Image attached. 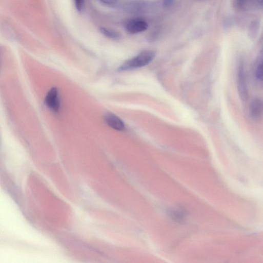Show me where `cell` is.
<instances>
[{"instance_id":"obj_1","label":"cell","mask_w":263,"mask_h":263,"mask_svg":"<svg viewBox=\"0 0 263 263\" xmlns=\"http://www.w3.org/2000/svg\"><path fill=\"white\" fill-rule=\"evenodd\" d=\"M156 53L152 50L142 52L136 57L125 62L119 68V71H127L140 68L149 64L155 58Z\"/></svg>"},{"instance_id":"obj_2","label":"cell","mask_w":263,"mask_h":263,"mask_svg":"<svg viewBox=\"0 0 263 263\" xmlns=\"http://www.w3.org/2000/svg\"><path fill=\"white\" fill-rule=\"evenodd\" d=\"M237 89L241 100L245 102L248 98V89L246 84L244 66L242 63H239L237 69Z\"/></svg>"},{"instance_id":"obj_3","label":"cell","mask_w":263,"mask_h":263,"mask_svg":"<svg viewBox=\"0 0 263 263\" xmlns=\"http://www.w3.org/2000/svg\"><path fill=\"white\" fill-rule=\"evenodd\" d=\"M148 25L144 19L134 18L127 21L125 24L126 30L131 34H137L145 32L147 30Z\"/></svg>"},{"instance_id":"obj_4","label":"cell","mask_w":263,"mask_h":263,"mask_svg":"<svg viewBox=\"0 0 263 263\" xmlns=\"http://www.w3.org/2000/svg\"><path fill=\"white\" fill-rule=\"evenodd\" d=\"M48 108L55 112H58L60 107L58 90L56 88H52L48 92L45 99Z\"/></svg>"},{"instance_id":"obj_5","label":"cell","mask_w":263,"mask_h":263,"mask_svg":"<svg viewBox=\"0 0 263 263\" xmlns=\"http://www.w3.org/2000/svg\"><path fill=\"white\" fill-rule=\"evenodd\" d=\"M249 112L251 117L255 120H258L262 116V103L259 98H254L250 103Z\"/></svg>"},{"instance_id":"obj_6","label":"cell","mask_w":263,"mask_h":263,"mask_svg":"<svg viewBox=\"0 0 263 263\" xmlns=\"http://www.w3.org/2000/svg\"><path fill=\"white\" fill-rule=\"evenodd\" d=\"M105 121L109 126L116 130L122 131L125 129L123 122L113 114H106L105 116Z\"/></svg>"},{"instance_id":"obj_7","label":"cell","mask_w":263,"mask_h":263,"mask_svg":"<svg viewBox=\"0 0 263 263\" xmlns=\"http://www.w3.org/2000/svg\"><path fill=\"white\" fill-rule=\"evenodd\" d=\"M100 32L105 36L113 40H118L120 38V35L117 32L107 29L106 28H101Z\"/></svg>"},{"instance_id":"obj_8","label":"cell","mask_w":263,"mask_h":263,"mask_svg":"<svg viewBox=\"0 0 263 263\" xmlns=\"http://www.w3.org/2000/svg\"><path fill=\"white\" fill-rule=\"evenodd\" d=\"M255 77L256 79L262 82V56L259 58L257 65L255 69Z\"/></svg>"},{"instance_id":"obj_9","label":"cell","mask_w":263,"mask_h":263,"mask_svg":"<svg viewBox=\"0 0 263 263\" xmlns=\"http://www.w3.org/2000/svg\"><path fill=\"white\" fill-rule=\"evenodd\" d=\"M170 214L173 218H175L176 220L181 219L185 215V212L180 210L172 211Z\"/></svg>"},{"instance_id":"obj_10","label":"cell","mask_w":263,"mask_h":263,"mask_svg":"<svg viewBox=\"0 0 263 263\" xmlns=\"http://www.w3.org/2000/svg\"><path fill=\"white\" fill-rule=\"evenodd\" d=\"M76 9L79 12H82L85 7V0H74Z\"/></svg>"},{"instance_id":"obj_11","label":"cell","mask_w":263,"mask_h":263,"mask_svg":"<svg viewBox=\"0 0 263 263\" xmlns=\"http://www.w3.org/2000/svg\"><path fill=\"white\" fill-rule=\"evenodd\" d=\"M103 3L106 5H114L117 3L118 0H100Z\"/></svg>"},{"instance_id":"obj_12","label":"cell","mask_w":263,"mask_h":263,"mask_svg":"<svg viewBox=\"0 0 263 263\" xmlns=\"http://www.w3.org/2000/svg\"><path fill=\"white\" fill-rule=\"evenodd\" d=\"M163 1L164 6L168 8L172 5L173 0H163Z\"/></svg>"},{"instance_id":"obj_13","label":"cell","mask_w":263,"mask_h":263,"mask_svg":"<svg viewBox=\"0 0 263 263\" xmlns=\"http://www.w3.org/2000/svg\"><path fill=\"white\" fill-rule=\"evenodd\" d=\"M248 0H237V5L240 7H244L246 5L247 2Z\"/></svg>"},{"instance_id":"obj_14","label":"cell","mask_w":263,"mask_h":263,"mask_svg":"<svg viewBox=\"0 0 263 263\" xmlns=\"http://www.w3.org/2000/svg\"><path fill=\"white\" fill-rule=\"evenodd\" d=\"M199 1H203V0H199Z\"/></svg>"}]
</instances>
